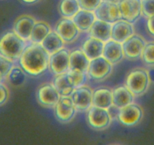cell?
Here are the masks:
<instances>
[{
    "label": "cell",
    "mask_w": 154,
    "mask_h": 145,
    "mask_svg": "<svg viewBox=\"0 0 154 145\" xmlns=\"http://www.w3.org/2000/svg\"><path fill=\"white\" fill-rule=\"evenodd\" d=\"M146 43L147 42L142 36L134 33L122 43L125 58L131 61H135L141 58Z\"/></svg>",
    "instance_id": "9c48e42d"
},
{
    "label": "cell",
    "mask_w": 154,
    "mask_h": 145,
    "mask_svg": "<svg viewBox=\"0 0 154 145\" xmlns=\"http://www.w3.org/2000/svg\"><path fill=\"white\" fill-rule=\"evenodd\" d=\"M90 36L106 42L111 39L112 24L96 19L88 31Z\"/></svg>",
    "instance_id": "d6986e66"
},
{
    "label": "cell",
    "mask_w": 154,
    "mask_h": 145,
    "mask_svg": "<svg viewBox=\"0 0 154 145\" xmlns=\"http://www.w3.org/2000/svg\"><path fill=\"white\" fill-rule=\"evenodd\" d=\"M86 118L90 128L97 131L106 129L112 122L109 110L93 105L87 111Z\"/></svg>",
    "instance_id": "277c9868"
},
{
    "label": "cell",
    "mask_w": 154,
    "mask_h": 145,
    "mask_svg": "<svg viewBox=\"0 0 154 145\" xmlns=\"http://www.w3.org/2000/svg\"><path fill=\"white\" fill-rule=\"evenodd\" d=\"M93 90L90 86L84 85L75 88L70 97L79 112H87L93 106Z\"/></svg>",
    "instance_id": "8fae6325"
},
{
    "label": "cell",
    "mask_w": 154,
    "mask_h": 145,
    "mask_svg": "<svg viewBox=\"0 0 154 145\" xmlns=\"http://www.w3.org/2000/svg\"><path fill=\"white\" fill-rule=\"evenodd\" d=\"M20 1L24 3H26V4H34V3L38 2L40 0H20Z\"/></svg>",
    "instance_id": "d590c367"
},
{
    "label": "cell",
    "mask_w": 154,
    "mask_h": 145,
    "mask_svg": "<svg viewBox=\"0 0 154 145\" xmlns=\"http://www.w3.org/2000/svg\"><path fill=\"white\" fill-rule=\"evenodd\" d=\"M114 64L103 56L90 60L87 69L88 77L94 81H103L110 76L114 69Z\"/></svg>",
    "instance_id": "5b68a950"
},
{
    "label": "cell",
    "mask_w": 154,
    "mask_h": 145,
    "mask_svg": "<svg viewBox=\"0 0 154 145\" xmlns=\"http://www.w3.org/2000/svg\"><path fill=\"white\" fill-rule=\"evenodd\" d=\"M10 98V90L5 82H0V107L5 105Z\"/></svg>",
    "instance_id": "836d02e7"
},
{
    "label": "cell",
    "mask_w": 154,
    "mask_h": 145,
    "mask_svg": "<svg viewBox=\"0 0 154 145\" xmlns=\"http://www.w3.org/2000/svg\"><path fill=\"white\" fill-rule=\"evenodd\" d=\"M102 56L112 64H117L125 58L123 45L114 39L105 42Z\"/></svg>",
    "instance_id": "2e32d148"
},
{
    "label": "cell",
    "mask_w": 154,
    "mask_h": 145,
    "mask_svg": "<svg viewBox=\"0 0 154 145\" xmlns=\"http://www.w3.org/2000/svg\"><path fill=\"white\" fill-rule=\"evenodd\" d=\"M80 10L78 0H61L59 5V11L63 18H72Z\"/></svg>",
    "instance_id": "83f0119b"
},
{
    "label": "cell",
    "mask_w": 154,
    "mask_h": 145,
    "mask_svg": "<svg viewBox=\"0 0 154 145\" xmlns=\"http://www.w3.org/2000/svg\"><path fill=\"white\" fill-rule=\"evenodd\" d=\"M35 18L30 14H22L17 17L13 24V31L26 42H29Z\"/></svg>",
    "instance_id": "9a60e30c"
},
{
    "label": "cell",
    "mask_w": 154,
    "mask_h": 145,
    "mask_svg": "<svg viewBox=\"0 0 154 145\" xmlns=\"http://www.w3.org/2000/svg\"><path fill=\"white\" fill-rule=\"evenodd\" d=\"M53 83L61 96H70L75 89L68 72L56 75L53 80Z\"/></svg>",
    "instance_id": "d4e9b609"
},
{
    "label": "cell",
    "mask_w": 154,
    "mask_h": 145,
    "mask_svg": "<svg viewBox=\"0 0 154 145\" xmlns=\"http://www.w3.org/2000/svg\"><path fill=\"white\" fill-rule=\"evenodd\" d=\"M54 30L60 35L66 43H72L77 40L80 30L72 18H63L56 24Z\"/></svg>",
    "instance_id": "4fadbf2b"
},
{
    "label": "cell",
    "mask_w": 154,
    "mask_h": 145,
    "mask_svg": "<svg viewBox=\"0 0 154 145\" xmlns=\"http://www.w3.org/2000/svg\"><path fill=\"white\" fill-rule=\"evenodd\" d=\"M72 19L80 31L88 32L97 18L94 11L81 9Z\"/></svg>",
    "instance_id": "7402d4cb"
},
{
    "label": "cell",
    "mask_w": 154,
    "mask_h": 145,
    "mask_svg": "<svg viewBox=\"0 0 154 145\" xmlns=\"http://www.w3.org/2000/svg\"><path fill=\"white\" fill-rule=\"evenodd\" d=\"M94 12L97 19L112 24L122 19L117 3L102 1Z\"/></svg>",
    "instance_id": "5bb4252c"
},
{
    "label": "cell",
    "mask_w": 154,
    "mask_h": 145,
    "mask_svg": "<svg viewBox=\"0 0 154 145\" xmlns=\"http://www.w3.org/2000/svg\"><path fill=\"white\" fill-rule=\"evenodd\" d=\"M26 45V41L13 30L8 31L0 37V55L14 62L18 61Z\"/></svg>",
    "instance_id": "7a4b0ae2"
},
{
    "label": "cell",
    "mask_w": 154,
    "mask_h": 145,
    "mask_svg": "<svg viewBox=\"0 0 154 145\" xmlns=\"http://www.w3.org/2000/svg\"><path fill=\"white\" fill-rule=\"evenodd\" d=\"M26 72L20 65H14L8 75L5 81L13 87H20L26 81Z\"/></svg>",
    "instance_id": "4316f807"
},
{
    "label": "cell",
    "mask_w": 154,
    "mask_h": 145,
    "mask_svg": "<svg viewBox=\"0 0 154 145\" xmlns=\"http://www.w3.org/2000/svg\"><path fill=\"white\" fill-rule=\"evenodd\" d=\"M103 0H78L81 9L94 11Z\"/></svg>",
    "instance_id": "1f68e13d"
},
{
    "label": "cell",
    "mask_w": 154,
    "mask_h": 145,
    "mask_svg": "<svg viewBox=\"0 0 154 145\" xmlns=\"http://www.w3.org/2000/svg\"><path fill=\"white\" fill-rule=\"evenodd\" d=\"M15 65V62L0 55V82L5 81L8 75Z\"/></svg>",
    "instance_id": "4dcf8cb0"
},
{
    "label": "cell",
    "mask_w": 154,
    "mask_h": 145,
    "mask_svg": "<svg viewBox=\"0 0 154 145\" xmlns=\"http://www.w3.org/2000/svg\"><path fill=\"white\" fill-rule=\"evenodd\" d=\"M77 111L70 96H61L60 101L54 107L55 118L62 123H69L73 120Z\"/></svg>",
    "instance_id": "ba28073f"
},
{
    "label": "cell",
    "mask_w": 154,
    "mask_h": 145,
    "mask_svg": "<svg viewBox=\"0 0 154 145\" xmlns=\"http://www.w3.org/2000/svg\"><path fill=\"white\" fill-rule=\"evenodd\" d=\"M104 45L105 42H102V40L90 36L82 44L81 49L85 53L86 55L90 60H93L96 57L102 56Z\"/></svg>",
    "instance_id": "44dd1931"
},
{
    "label": "cell",
    "mask_w": 154,
    "mask_h": 145,
    "mask_svg": "<svg viewBox=\"0 0 154 145\" xmlns=\"http://www.w3.org/2000/svg\"><path fill=\"white\" fill-rule=\"evenodd\" d=\"M51 31H52V29L48 23L43 21H36L33 27L32 32L29 42L31 43L42 44L45 37Z\"/></svg>",
    "instance_id": "484cf974"
},
{
    "label": "cell",
    "mask_w": 154,
    "mask_h": 145,
    "mask_svg": "<svg viewBox=\"0 0 154 145\" xmlns=\"http://www.w3.org/2000/svg\"><path fill=\"white\" fill-rule=\"evenodd\" d=\"M68 73H69V78H70L71 82H72L75 89L86 85L89 78L87 72H81V71L69 69L68 71Z\"/></svg>",
    "instance_id": "f1b7e54d"
},
{
    "label": "cell",
    "mask_w": 154,
    "mask_h": 145,
    "mask_svg": "<svg viewBox=\"0 0 154 145\" xmlns=\"http://www.w3.org/2000/svg\"><path fill=\"white\" fill-rule=\"evenodd\" d=\"M135 33L132 23L124 19H120L112 24L111 39L123 43Z\"/></svg>",
    "instance_id": "e0dca14e"
},
{
    "label": "cell",
    "mask_w": 154,
    "mask_h": 145,
    "mask_svg": "<svg viewBox=\"0 0 154 145\" xmlns=\"http://www.w3.org/2000/svg\"><path fill=\"white\" fill-rule=\"evenodd\" d=\"M65 41L55 30H52L42 42V46L50 54L61 50L65 47Z\"/></svg>",
    "instance_id": "cb8c5ba5"
},
{
    "label": "cell",
    "mask_w": 154,
    "mask_h": 145,
    "mask_svg": "<svg viewBox=\"0 0 154 145\" xmlns=\"http://www.w3.org/2000/svg\"><path fill=\"white\" fill-rule=\"evenodd\" d=\"M35 98L41 106L46 108H54L61 98L53 82H45L41 85L35 92Z\"/></svg>",
    "instance_id": "52a82bcc"
},
{
    "label": "cell",
    "mask_w": 154,
    "mask_h": 145,
    "mask_svg": "<svg viewBox=\"0 0 154 145\" xmlns=\"http://www.w3.org/2000/svg\"><path fill=\"white\" fill-rule=\"evenodd\" d=\"M125 85L135 97L141 96L147 92L150 85L149 71L143 67H136L131 69L126 75Z\"/></svg>",
    "instance_id": "3957f363"
},
{
    "label": "cell",
    "mask_w": 154,
    "mask_h": 145,
    "mask_svg": "<svg viewBox=\"0 0 154 145\" xmlns=\"http://www.w3.org/2000/svg\"><path fill=\"white\" fill-rule=\"evenodd\" d=\"M48 69L55 76L68 72L70 69V51L63 48L50 54Z\"/></svg>",
    "instance_id": "30bf717a"
},
{
    "label": "cell",
    "mask_w": 154,
    "mask_h": 145,
    "mask_svg": "<svg viewBox=\"0 0 154 145\" xmlns=\"http://www.w3.org/2000/svg\"><path fill=\"white\" fill-rule=\"evenodd\" d=\"M146 28H147V32L154 37V15L147 18Z\"/></svg>",
    "instance_id": "e575fe53"
},
{
    "label": "cell",
    "mask_w": 154,
    "mask_h": 145,
    "mask_svg": "<svg viewBox=\"0 0 154 145\" xmlns=\"http://www.w3.org/2000/svg\"><path fill=\"white\" fill-rule=\"evenodd\" d=\"M93 105L109 110L113 106L112 89L100 87L93 90Z\"/></svg>",
    "instance_id": "ffe728a7"
},
{
    "label": "cell",
    "mask_w": 154,
    "mask_h": 145,
    "mask_svg": "<svg viewBox=\"0 0 154 145\" xmlns=\"http://www.w3.org/2000/svg\"><path fill=\"white\" fill-rule=\"evenodd\" d=\"M90 59L81 49H76L70 52V69L87 72Z\"/></svg>",
    "instance_id": "603a6c76"
},
{
    "label": "cell",
    "mask_w": 154,
    "mask_h": 145,
    "mask_svg": "<svg viewBox=\"0 0 154 145\" xmlns=\"http://www.w3.org/2000/svg\"><path fill=\"white\" fill-rule=\"evenodd\" d=\"M142 15L147 18L154 15V0H141Z\"/></svg>",
    "instance_id": "d6a6232c"
},
{
    "label": "cell",
    "mask_w": 154,
    "mask_h": 145,
    "mask_svg": "<svg viewBox=\"0 0 154 145\" xmlns=\"http://www.w3.org/2000/svg\"><path fill=\"white\" fill-rule=\"evenodd\" d=\"M103 1L109 2H113V3H117V4H118L119 2H120V0H103Z\"/></svg>",
    "instance_id": "8d00e7d4"
},
{
    "label": "cell",
    "mask_w": 154,
    "mask_h": 145,
    "mask_svg": "<svg viewBox=\"0 0 154 145\" xmlns=\"http://www.w3.org/2000/svg\"><path fill=\"white\" fill-rule=\"evenodd\" d=\"M117 119L123 125L134 127L138 125L144 117V110L138 104L132 103L118 110Z\"/></svg>",
    "instance_id": "8992f818"
},
{
    "label": "cell",
    "mask_w": 154,
    "mask_h": 145,
    "mask_svg": "<svg viewBox=\"0 0 154 145\" xmlns=\"http://www.w3.org/2000/svg\"><path fill=\"white\" fill-rule=\"evenodd\" d=\"M141 58L147 66L154 67V41L146 43Z\"/></svg>",
    "instance_id": "f546056e"
},
{
    "label": "cell",
    "mask_w": 154,
    "mask_h": 145,
    "mask_svg": "<svg viewBox=\"0 0 154 145\" xmlns=\"http://www.w3.org/2000/svg\"><path fill=\"white\" fill-rule=\"evenodd\" d=\"M112 97L113 107L117 110L133 103L135 98V95L125 85L112 89Z\"/></svg>",
    "instance_id": "ac0fdd59"
},
{
    "label": "cell",
    "mask_w": 154,
    "mask_h": 145,
    "mask_svg": "<svg viewBox=\"0 0 154 145\" xmlns=\"http://www.w3.org/2000/svg\"><path fill=\"white\" fill-rule=\"evenodd\" d=\"M122 19L129 22H136L142 15L141 0H120L118 3Z\"/></svg>",
    "instance_id": "7c38bea8"
},
{
    "label": "cell",
    "mask_w": 154,
    "mask_h": 145,
    "mask_svg": "<svg viewBox=\"0 0 154 145\" xmlns=\"http://www.w3.org/2000/svg\"><path fill=\"white\" fill-rule=\"evenodd\" d=\"M50 54L42 44H27L18 60L20 66L28 75L38 76L48 69Z\"/></svg>",
    "instance_id": "6da1fadb"
}]
</instances>
